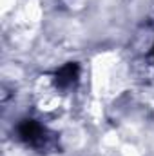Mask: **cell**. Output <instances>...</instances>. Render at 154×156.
Instances as JSON below:
<instances>
[{"mask_svg":"<svg viewBox=\"0 0 154 156\" xmlns=\"http://www.w3.org/2000/svg\"><path fill=\"white\" fill-rule=\"evenodd\" d=\"M78 78V66L76 64H67L60 71H56V85L60 87H71Z\"/></svg>","mask_w":154,"mask_h":156,"instance_id":"cell-2","label":"cell"},{"mask_svg":"<svg viewBox=\"0 0 154 156\" xmlns=\"http://www.w3.org/2000/svg\"><path fill=\"white\" fill-rule=\"evenodd\" d=\"M18 136L22 142L35 149H47L51 145V134L49 131L40 125L37 120H24L18 125Z\"/></svg>","mask_w":154,"mask_h":156,"instance_id":"cell-1","label":"cell"}]
</instances>
